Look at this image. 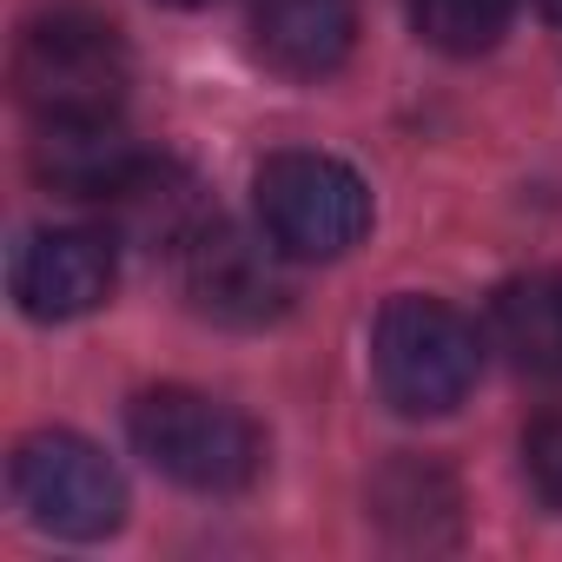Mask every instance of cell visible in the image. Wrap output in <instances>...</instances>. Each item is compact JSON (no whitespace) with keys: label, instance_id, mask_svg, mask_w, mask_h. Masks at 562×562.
<instances>
[{"label":"cell","instance_id":"cell-1","mask_svg":"<svg viewBox=\"0 0 562 562\" xmlns=\"http://www.w3.org/2000/svg\"><path fill=\"white\" fill-rule=\"evenodd\" d=\"M133 87V54L106 14L87 8H47L14 41V100L54 126V120H120Z\"/></svg>","mask_w":562,"mask_h":562},{"label":"cell","instance_id":"cell-2","mask_svg":"<svg viewBox=\"0 0 562 562\" xmlns=\"http://www.w3.org/2000/svg\"><path fill=\"white\" fill-rule=\"evenodd\" d=\"M126 437L159 476H172L199 496L251 490L265 470V430L238 404H225L212 391H186V384L139 391L126 411Z\"/></svg>","mask_w":562,"mask_h":562},{"label":"cell","instance_id":"cell-3","mask_svg":"<svg viewBox=\"0 0 562 562\" xmlns=\"http://www.w3.org/2000/svg\"><path fill=\"white\" fill-rule=\"evenodd\" d=\"M483 371L476 325L424 292H397L371 331V378L397 417H450Z\"/></svg>","mask_w":562,"mask_h":562},{"label":"cell","instance_id":"cell-4","mask_svg":"<svg viewBox=\"0 0 562 562\" xmlns=\"http://www.w3.org/2000/svg\"><path fill=\"white\" fill-rule=\"evenodd\" d=\"M251 199L265 238L285 258H345L371 232V186L331 153H271Z\"/></svg>","mask_w":562,"mask_h":562},{"label":"cell","instance_id":"cell-5","mask_svg":"<svg viewBox=\"0 0 562 562\" xmlns=\"http://www.w3.org/2000/svg\"><path fill=\"white\" fill-rule=\"evenodd\" d=\"M14 503L34 529L67 542H100L126 522V483L120 470L74 430H34L14 443Z\"/></svg>","mask_w":562,"mask_h":562},{"label":"cell","instance_id":"cell-6","mask_svg":"<svg viewBox=\"0 0 562 562\" xmlns=\"http://www.w3.org/2000/svg\"><path fill=\"white\" fill-rule=\"evenodd\" d=\"M278 258L285 251H278L271 238L258 245V238L232 232L225 218H205L179 245V285H186L199 318L258 331L271 318H285V305H292V285H285V271H278Z\"/></svg>","mask_w":562,"mask_h":562},{"label":"cell","instance_id":"cell-7","mask_svg":"<svg viewBox=\"0 0 562 562\" xmlns=\"http://www.w3.org/2000/svg\"><path fill=\"white\" fill-rule=\"evenodd\" d=\"M113 238L87 232V225H47L27 232V245L14 251V305L34 325H67L87 318L113 299Z\"/></svg>","mask_w":562,"mask_h":562},{"label":"cell","instance_id":"cell-8","mask_svg":"<svg viewBox=\"0 0 562 562\" xmlns=\"http://www.w3.org/2000/svg\"><path fill=\"white\" fill-rule=\"evenodd\" d=\"M251 47L285 80H325L358 47V0H258Z\"/></svg>","mask_w":562,"mask_h":562},{"label":"cell","instance_id":"cell-9","mask_svg":"<svg viewBox=\"0 0 562 562\" xmlns=\"http://www.w3.org/2000/svg\"><path fill=\"white\" fill-rule=\"evenodd\" d=\"M146 153L120 133V120H54L34 139V172L74 199H120Z\"/></svg>","mask_w":562,"mask_h":562},{"label":"cell","instance_id":"cell-10","mask_svg":"<svg viewBox=\"0 0 562 562\" xmlns=\"http://www.w3.org/2000/svg\"><path fill=\"white\" fill-rule=\"evenodd\" d=\"M490 345L529 378L562 371V271L503 278L496 299H490Z\"/></svg>","mask_w":562,"mask_h":562},{"label":"cell","instance_id":"cell-11","mask_svg":"<svg viewBox=\"0 0 562 562\" xmlns=\"http://www.w3.org/2000/svg\"><path fill=\"white\" fill-rule=\"evenodd\" d=\"M371 509H378L391 529H404V536H417V542H437L424 522H430V509H457V483H450V470L430 463V457H397V463L371 483Z\"/></svg>","mask_w":562,"mask_h":562},{"label":"cell","instance_id":"cell-12","mask_svg":"<svg viewBox=\"0 0 562 562\" xmlns=\"http://www.w3.org/2000/svg\"><path fill=\"white\" fill-rule=\"evenodd\" d=\"M411 21L437 54L470 60V54H490L509 34L516 0H411Z\"/></svg>","mask_w":562,"mask_h":562},{"label":"cell","instance_id":"cell-13","mask_svg":"<svg viewBox=\"0 0 562 562\" xmlns=\"http://www.w3.org/2000/svg\"><path fill=\"white\" fill-rule=\"evenodd\" d=\"M522 476H529V490L562 516V411H542V417L522 430Z\"/></svg>","mask_w":562,"mask_h":562},{"label":"cell","instance_id":"cell-14","mask_svg":"<svg viewBox=\"0 0 562 562\" xmlns=\"http://www.w3.org/2000/svg\"><path fill=\"white\" fill-rule=\"evenodd\" d=\"M536 8H542V14H549V21H562V0H536Z\"/></svg>","mask_w":562,"mask_h":562},{"label":"cell","instance_id":"cell-15","mask_svg":"<svg viewBox=\"0 0 562 562\" xmlns=\"http://www.w3.org/2000/svg\"><path fill=\"white\" fill-rule=\"evenodd\" d=\"M159 8H205V0H159Z\"/></svg>","mask_w":562,"mask_h":562}]
</instances>
